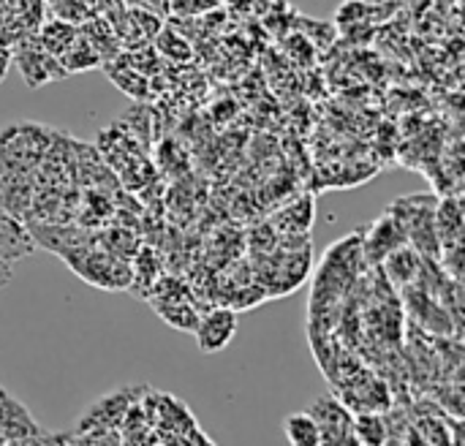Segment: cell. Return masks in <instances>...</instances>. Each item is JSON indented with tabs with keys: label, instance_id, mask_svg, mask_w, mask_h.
Here are the masks:
<instances>
[{
	"label": "cell",
	"instance_id": "6da1fadb",
	"mask_svg": "<svg viewBox=\"0 0 465 446\" xmlns=\"http://www.w3.org/2000/svg\"><path fill=\"white\" fill-rule=\"evenodd\" d=\"M436 204H439L436 196L417 193V196H403V199L392 202V207L387 213L395 215L409 245L417 253L439 262L441 245H439V234H436Z\"/></svg>",
	"mask_w": 465,
	"mask_h": 446
},
{
	"label": "cell",
	"instance_id": "7a4b0ae2",
	"mask_svg": "<svg viewBox=\"0 0 465 446\" xmlns=\"http://www.w3.org/2000/svg\"><path fill=\"white\" fill-rule=\"evenodd\" d=\"M60 259L87 283L98 286V289H128L134 283V270L112 251L106 248H93V245H76L65 253H60Z\"/></svg>",
	"mask_w": 465,
	"mask_h": 446
},
{
	"label": "cell",
	"instance_id": "3957f363",
	"mask_svg": "<svg viewBox=\"0 0 465 446\" xmlns=\"http://www.w3.org/2000/svg\"><path fill=\"white\" fill-rule=\"evenodd\" d=\"M147 390H150L147 384H134V387H120L114 392L104 395L98 403H93L82 414L74 436H109L114 428L123 425L131 406H136L147 395Z\"/></svg>",
	"mask_w": 465,
	"mask_h": 446
},
{
	"label": "cell",
	"instance_id": "277c9868",
	"mask_svg": "<svg viewBox=\"0 0 465 446\" xmlns=\"http://www.w3.org/2000/svg\"><path fill=\"white\" fill-rule=\"evenodd\" d=\"M360 256H362V234H351V237L341 240L335 248H330L324 262H327L330 267H335V281L343 286V283H349V278H354L351 262L360 259ZM338 297H341V294L335 292V283L327 286V275H319L316 289H313V294H311V319H316V316H322L324 311H330V308L338 302Z\"/></svg>",
	"mask_w": 465,
	"mask_h": 446
},
{
	"label": "cell",
	"instance_id": "5b68a950",
	"mask_svg": "<svg viewBox=\"0 0 465 446\" xmlns=\"http://www.w3.org/2000/svg\"><path fill=\"white\" fill-rule=\"evenodd\" d=\"M234 335H237V311L229 305H218V308H210L207 313H202L196 322V330H193L196 346L204 354L223 352L234 341Z\"/></svg>",
	"mask_w": 465,
	"mask_h": 446
},
{
	"label": "cell",
	"instance_id": "8992f818",
	"mask_svg": "<svg viewBox=\"0 0 465 446\" xmlns=\"http://www.w3.org/2000/svg\"><path fill=\"white\" fill-rule=\"evenodd\" d=\"M401 245H409L401 223L395 221V215L384 213L365 234H362V259L371 267H379L392 251H398Z\"/></svg>",
	"mask_w": 465,
	"mask_h": 446
},
{
	"label": "cell",
	"instance_id": "52a82bcc",
	"mask_svg": "<svg viewBox=\"0 0 465 446\" xmlns=\"http://www.w3.org/2000/svg\"><path fill=\"white\" fill-rule=\"evenodd\" d=\"M16 65H19V71H22V76H25V82L30 87H41V84H46L52 79L65 76V68L60 65V60L54 55H49L38 44V38H35V44H30V49L25 44L16 49Z\"/></svg>",
	"mask_w": 465,
	"mask_h": 446
},
{
	"label": "cell",
	"instance_id": "ba28073f",
	"mask_svg": "<svg viewBox=\"0 0 465 446\" xmlns=\"http://www.w3.org/2000/svg\"><path fill=\"white\" fill-rule=\"evenodd\" d=\"M33 248H35V243L27 232V223H22L19 215L0 207V256L5 262L16 264L25 256H30Z\"/></svg>",
	"mask_w": 465,
	"mask_h": 446
},
{
	"label": "cell",
	"instance_id": "9c48e42d",
	"mask_svg": "<svg viewBox=\"0 0 465 446\" xmlns=\"http://www.w3.org/2000/svg\"><path fill=\"white\" fill-rule=\"evenodd\" d=\"M38 431H41V425L33 420V414L0 387V441L25 439Z\"/></svg>",
	"mask_w": 465,
	"mask_h": 446
},
{
	"label": "cell",
	"instance_id": "30bf717a",
	"mask_svg": "<svg viewBox=\"0 0 465 446\" xmlns=\"http://www.w3.org/2000/svg\"><path fill=\"white\" fill-rule=\"evenodd\" d=\"M422 262L425 256L417 253L411 245H401L398 251H392L379 267L384 270L387 281L398 289H409V286H417L420 281V273H422Z\"/></svg>",
	"mask_w": 465,
	"mask_h": 446
},
{
	"label": "cell",
	"instance_id": "8fae6325",
	"mask_svg": "<svg viewBox=\"0 0 465 446\" xmlns=\"http://www.w3.org/2000/svg\"><path fill=\"white\" fill-rule=\"evenodd\" d=\"M436 234L441 251L463 243V204L458 196H447L444 202L436 204Z\"/></svg>",
	"mask_w": 465,
	"mask_h": 446
},
{
	"label": "cell",
	"instance_id": "7c38bea8",
	"mask_svg": "<svg viewBox=\"0 0 465 446\" xmlns=\"http://www.w3.org/2000/svg\"><path fill=\"white\" fill-rule=\"evenodd\" d=\"M150 305L155 308V313L174 330L183 332H193L196 322H199V311L193 308L191 297H174V300H150Z\"/></svg>",
	"mask_w": 465,
	"mask_h": 446
},
{
	"label": "cell",
	"instance_id": "4fadbf2b",
	"mask_svg": "<svg viewBox=\"0 0 465 446\" xmlns=\"http://www.w3.org/2000/svg\"><path fill=\"white\" fill-rule=\"evenodd\" d=\"M283 436L292 446H322V431L311 414H289L283 420Z\"/></svg>",
	"mask_w": 465,
	"mask_h": 446
},
{
	"label": "cell",
	"instance_id": "5bb4252c",
	"mask_svg": "<svg viewBox=\"0 0 465 446\" xmlns=\"http://www.w3.org/2000/svg\"><path fill=\"white\" fill-rule=\"evenodd\" d=\"M57 60H60V65H63L65 74H68V71H87V68H95L104 57L98 55V49H95L82 33H76V38L71 41V46H68Z\"/></svg>",
	"mask_w": 465,
	"mask_h": 446
},
{
	"label": "cell",
	"instance_id": "9a60e30c",
	"mask_svg": "<svg viewBox=\"0 0 465 446\" xmlns=\"http://www.w3.org/2000/svg\"><path fill=\"white\" fill-rule=\"evenodd\" d=\"M76 27H74V22H65V19H52L49 25H44L41 30H38V44L49 52V55H54V57H60L68 46H71V41L76 38Z\"/></svg>",
	"mask_w": 465,
	"mask_h": 446
},
{
	"label": "cell",
	"instance_id": "2e32d148",
	"mask_svg": "<svg viewBox=\"0 0 465 446\" xmlns=\"http://www.w3.org/2000/svg\"><path fill=\"white\" fill-rule=\"evenodd\" d=\"M0 446H74V433L65 431H38L33 436L25 439H14V441H0Z\"/></svg>",
	"mask_w": 465,
	"mask_h": 446
},
{
	"label": "cell",
	"instance_id": "e0dca14e",
	"mask_svg": "<svg viewBox=\"0 0 465 446\" xmlns=\"http://www.w3.org/2000/svg\"><path fill=\"white\" fill-rule=\"evenodd\" d=\"M0 281H3V283L11 281V262H5L3 256H0Z\"/></svg>",
	"mask_w": 465,
	"mask_h": 446
},
{
	"label": "cell",
	"instance_id": "ac0fdd59",
	"mask_svg": "<svg viewBox=\"0 0 465 446\" xmlns=\"http://www.w3.org/2000/svg\"><path fill=\"white\" fill-rule=\"evenodd\" d=\"M5 68H8V55H5V52H0V79H3Z\"/></svg>",
	"mask_w": 465,
	"mask_h": 446
}]
</instances>
